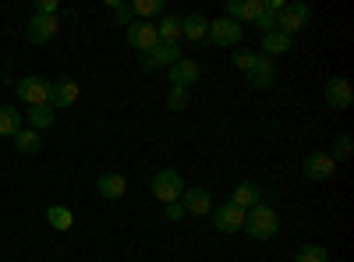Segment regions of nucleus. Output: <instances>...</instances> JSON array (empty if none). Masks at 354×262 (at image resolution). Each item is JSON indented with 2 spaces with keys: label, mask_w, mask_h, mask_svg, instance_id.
Segmentation results:
<instances>
[{
  "label": "nucleus",
  "mask_w": 354,
  "mask_h": 262,
  "mask_svg": "<svg viewBox=\"0 0 354 262\" xmlns=\"http://www.w3.org/2000/svg\"><path fill=\"white\" fill-rule=\"evenodd\" d=\"M245 230L255 238V241H270L277 238V230H280V216L273 206H266V202H259V206H252L245 213Z\"/></svg>",
  "instance_id": "obj_1"
},
{
  "label": "nucleus",
  "mask_w": 354,
  "mask_h": 262,
  "mask_svg": "<svg viewBox=\"0 0 354 262\" xmlns=\"http://www.w3.org/2000/svg\"><path fill=\"white\" fill-rule=\"evenodd\" d=\"M153 195L163 202V206H170V202H181L185 195V178L177 170H160L153 174Z\"/></svg>",
  "instance_id": "obj_2"
},
{
  "label": "nucleus",
  "mask_w": 354,
  "mask_h": 262,
  "mask_svg": "<svg viewBox=\"0 0 354 262\" xmlns=\"http://www.w3.org/2000/svg\"><path fill=\"white\" fill-rule=\"evenodd\" d=\"M15 93H18V100L25 106H43V103H50V82L43 75H25L15 85Z\"/></svg>",
  "instance_id": "obj_3"
},
{
  "label": "nucleus",
  "mask_w": 354,
  "mask_h": 262,
  "mask_svg": "<svg viewBox=\"0 0 354 262\" xmlns=\"http://www.w3.org/2000/svg\"><path fill=\"white\" fill-rule=\"evenodd\" d=\"M308 18H312V8L301 4V0H294V4H287V8L277 15V32H283V36L294 39V32H301V28L308 25Z\"/></svg>",
  "instance_id": "obj_4"
},
{
  "label": "nucleus",
  "mask_w": 354,
  "mask_h": 262,
  "mask_svg": "<svg viewBox=\"0 0 354 262\" xmlns=\"http://www.w3.org/2000/svg\"><path fill=\"white\" fill-rule=\"evenodd\" d=\"M241 36H245V25L230 21V18H216V21H209V36L205 39L216 43V46H238Z\"/></svg>",
  "instance_id": "obj_5"
},
{
  "label": "nucleus",
  "mask_w": 354,
  "mask_h": 262,
  "mask_svg": "<svg viewBox=\"0 0 354 262\" xmlns=\"http://www.w3.org/2000/svg\"><path fill=\"white\" fill-rule=\"evenodd\" d=\"M156 43H160V32H156L153 21H138V18H135V21L128 25V46H131V50L149 53Z\"/></svg>",
  "instance_id": "obj_6"
},
{
  "label": "nucleus",
  "mask_w": 354,
  "mask_h": 262,
  "mask_svg": "<svg viewBox=\"0 0 354 262\" xmlns=\"http://www.w3.org/2000/svg\"><path fill=\"white\" fill-rule=\"evenodd\" d=\"M213 227L220 234H234V230H245V209H238L234 202H223V206L213 213Z\"/></svg>",
  "instance_id": "obj_7"
},
{
  "label": "nucleus",
  "mask_w": 354,
  "mask_h": 262,
  "mask_svg": "<svg viewBox=\"0 0 354 262\" xmlns=\"http://www.w3.org/2000/svg\"><path fill=\"white\" fill-rule=\"evenodd\" d=\"M177 61H181V46H177V43H156L149 53H145V68H149V71H156V68H174Z\"/></svg>",
  "instance_id": "obj_8"
},
{
  "label": "nucleus",
  "mask_w": 354,
  "mask_h": 262,
  "mask_svg": "<svg viewBox=\"0 0 354 262\" xmlns=\"http://www.w3.org/2000/svg\"><path fill=\"white\" fill-rule=\"evenodd\" d=\"M78 103V82L75 78H61V82H50V106L53 110H68Z\"/></svg>",
  "instance_id": "obj_9"
},
{
  "label": "nucleus",
  "mask_w": 354,
  "mask_h": 262,
  "mask_svg": "<svg viewBox=\"0 0 354 262\" xmlns=\"http://www.w3.org/2000/svg\"><path fill=\"white\" fill-rule=\"evenodd\" d=\"M337 174V160L330 153H312L305 156V178L308 181H330Z\"/></svg>",
  "instance_id": "obj_10"
},
{
  "label": "nucleus",
  "mask_w": 354,
  "mask_h": 262,
  "mask_svg": "<svg viewBox=\"0 0 354 262\" xmlns=\"http://www.w3.org/2000/svg\"><path fill=\"white\" fill-rule=\"evenodd\" d=\"M57 32H61V25H57V18H43V15H32L25 25V39L28 43H50Z\"/></svg>",
  "instance_id": "obj_11"
},
{
  "label": "nucleus",
  "mask_w": 354,
  "mask_h": 262,
  "mask_svg": "<svg viewBox=\"0 0 354 262\" xmlns=\"http://www.w3.org/2000/svg\"><path fill=\"white\" fill-rule=\"evenodd\" d=\"M322 96H326V103L333 110H351V103H354V89H351L347 78H330L326 89H322Z\"/></svg>",
  "instance_id": "obj_12"
},
{
  "label": "nucleus",
  "mask_w": 354,
  "mask_h": 262,
  "mask_svg": "<svg viewBox=\"0 0 354 262\" xmlns=\"http://www.w3.org/2000/svg\"><path fill=\"white\" fill-rule=\"evenodd\" d=\"M170 71V85L174 89H192V85L198 82V75H202V68L192 61V57H181L174 68H167Z\"/></svg>",
  "instance_id": "obj_13"
},
{
  "label": "nucleus",
  "mask_w": 354,
  "mask_h": 262,
  "mask_svg": "<svg viewBox=\"0 0 354 262\" xmlns=\"http://www.w3.org/2000/svg\"><path fill=\"white\" fill-rule=\"evenodd\" d=\"M262 15V0H230L227 4V18L230 21H248V25H255V18Z\"/></svg>",
  "instance_id": "obj_14"
},
{
  "label": "nucleus",
  "mask_w": 354,
  "mask_h": 262,
  "mask_svg": "<svg viewBox=\"0 0 354 262\" xmlns=\"http://www.w3.org/2000/svg\"><path fill=\"white\" fill-rule=\"evenodd\" d=\"M181 209L192 213V216H205V213L213 209V198H209V191H205V188H192V191L181 195Z\"/></svg>",
  "instance_id": "obj_15"
},
{
  "label": "nucleus",
  "mask_w": 354,
  "mask_h": 262,
  "mask_svg": "<svg viewBox=\"0 0 354 262\" xmlns=\"http://www.w3.org/2000/svg\"><path fill=\"white\" fill-rule=\"evenodd\" d=\"M230 202H234L238 209H245V213H248L252 206H259V202H262V188H259V185H252V181H241L238 188H234Z\"/></svg>",
  "instance_id": "obj_16"
},
{
  "label": "nucleus",
  "mask_w": 354,
  "mask_h": 262,
  "mask_svg": "<svg viewBox=\"0 0 354 262\" xmlns=\"http://www.w3.org/2000/svg\"><path fill=\"white\" fill-rule=\"evenodd\" d=\"M181 36L192 39V43H202L205 36H209V18H205V15H188V18H181Z\"/></svg>",
  "instance_id": "obj_17"
},
{
  "label": "nucleus",
  "mask_w": 354,
  "mask_h": 262,
  "mask_svg": "<svg viewBox=\"0 0 354 262\" xmlns=\"http://www.w3.org/2000/svg\"><path fill=\"white\" fill-rule=\"evenodd\" d=\"M248 85H255V89H270V85H277V64L270 61V57L259 61V68L248 75Z\"/></svg>",
  "instance_id": "obj_18"
},
{
  "label": "nucleus",
  "mask_w": 354,
  "mask_h": 262,
  "mask_svg": "<svg viewBox=\"0 0 354 262\" xmlns=\"http://www.w3.org/2000/svg\"><path fill=\"white\" fill-rule=\"evenodd\" d=\"M290 46H294V39L283 36V32H266L262 36V57H270V61H273V57H280V53H287Z\"/></svg>",
  "instance_id": "obj_19"
},
{
  "label": "nucleus",
  "mask_w": 354,
  "mask_h": 262,
  "mask_svg": "<svg viewBox=\"0 0 354 262\" xmlns=\"http://www.w3.org/2000/svg\"><path fill=\"white\" fill-rule=\"evenodd\" d=\"M96 188H100V195H103V198H124L128 181L121 178V174H103V178L96 181Z\"/></svg>",
  "instance_id": "obj_20"
},
{
  "label": "nucleus",
  "mask_w": 354,
  "mask_h": 262,
  "mask_svg": "<svg viewBox=\"0 0 354 262\" xmlns=\"http://www.w3.org/2000/svg\"><path fill=\"white\" fill-rule=\"evenodd\" d=\"M21 118H25L21 110H15V106H0V135H4V138H15V135L21 131Z\"/></svg>",
  "instance_id": "obj_21"
},
{
  "label": "nucleus",
  "mask_w": 354,
  "mask_h": 262,
  "mask_svg": "<svg viewBox=\"0 0 354 262\" xmlns=\"http://www.w3.org/2000/svg\"><path fill=\"white\" fill-rule=\"evenodd\" d=\"M156 32H160V43H177L181 39V15H163Z\"/></svg>",
  "instance_id": "obj_22"
},
{
  "label": "nucleus",
  "mask_w": 354,
  "mask_h": 262,
  "mask_svg": "<svg viewBox=\"0 0 354 262\" xmlns=\"http://www.w3.org/2000/svg\"><path fill=\"white\" fill-rule=\"evenodd\" d=\"M15 149H18V153H39V149H43V138H39V131H32V128H21V131L15 135Z\"/></svg>",
  "instance_id": "obj_23"
},
{
  "label": "nucleus",
  "mask_w": 354,
  "mask_h": 262,
  "mask_svg": "<svg viewBox=\"0 0 354 262\" xmlns=\"http://www.w3.org/2000/svg\"><path fill=\"white\" fill-rule=\"evenodd\" d=\"M46 220H50L53 230H71V227H75V213H71L68 206H50V209H46Z\"/></svg>",
  "instance_id": "obj_24"
},
{
  "label": "nucleus",
  "mask_w": 354,
  "mask_h": 262,
  "mask_svg": "<svg viewBox=\"0 0 354 262\" xmlns=\"http://www.w3.org/2000/svg\"><path fill=\"white\" fill-rule=\"evenodd\" d=\"M28 124H32V131H39V128H50L53 124V113H50V103H43V106H28Z\"/></svg>",
  "instance_id": "obj_25"
},
{
  "label": "nucleus",
  "mask_w": 354,
  "mask_h": 262,
  "mask_svg": "<svg viewBox=\"0 0 354 262\" xmlns=\"http://www.w3.org/2000/svg\"><path fill=\"white\" fill-rule=\"evenodd\" d=\"M160 11H163L160 0H131V15H135L138 21H149V18L160 15Z\"/></svg>",
  "instance_id": "obj_26"
},
{
  "label": "nucleus",
  "mask_w": 354,
  "mask_h": 262,
  "mask_svg": "<svg viewBox=\"0 0 354 262\" xmlns=\"http://www.w3.org/2000/svg\"><path fill=\"white\" fill-rule=\"evenodd\" d=\"M259 61H262V53H255V50H238L234 53V68L245 71V75H252L259 68Z\"/></svg>",
  "instance_id": "obj_27"
},
{
  "label": "nucleus",
  "mask_w": 354,
  "mask_h": 262,
  "mask_svg": "<svg viewBox=\"0 0 354 262\" xmlns=\"http://www.w3.org/2000/svg\"><path fill=\"white\" fill-rule=\"evenodd\" d=\"M294 262H330V252L322 245H301L298 255H294Z\"/></svg>",
  "instance_id": "obj_28"
},
{
  "label": "nucleus",
  "mask_w": 354,
  "mask_h": 262,
  "mask_svg": "<svg viewBox=\"0 0 354 262\" xmlns=\"http://www.w3.org/2000/svg\"><path fill=\"white\" fill-rule=\"evenodd\" d=\"M106 4H110V11H113V21L117 25H131L135 21V15H131V4H124V0H106Z\"/></svg>",
  "instance_id": "obj_29"
},
{
  "label": "nucleus",
  "mask_w": 354,
  "mask_h": 262,
  "mask_svg": "<svg viewBox=\"0 0 354 262\" xmlns=\"http://www.w3.org/2000/svg\"><path fill=\"white\" fill-rule=\"evenodd\" d=\"M255 28H262V36L266 32H277V11H266L262 8V15L255 18Z\"/></svg>",
  "instance_id": "obj_30"
},
{
  "label": "nucleus",
  "mask_w": 354,
  "mask_h": 262,
  "mask_svg": "<svg viewBox=\"0 0 354 262\" xmlns=\"http://www.w3.org/2000/svg\"><path fill=\"white\" fill-rule=\"evenodd\" d=\"M167 106H170V110H185V106H188V89H174V85H170Z\"/></svg>",
  "instance_id": "obj_31"
},
{
  "label": "nucleus",
  "mask_w": 354,
  "mask_h": 262,
  "mask_svg": "<svg viewBox=\"0 0 354 262\" xmlns=\"http://www.w3.org/2000/svg\"><path fill=\"white\" fill-rule=\"evenodd\" d=\"M330 156H333V160H347V156H351V135H340V138H337V149H333Z\"/></svg>",
  "instance_id": "obj_32"
},
{
  "label": "nucleus",
  "mask_w": 354,
  "mask_h": 262,
  "mask_svg": "<svg viewBox=\"0 0 354 262\" xmlns=\"http://www.w3.org/2000/svg\"><path fill=\"white\" fill-rule=\"evenodd\" d=\"M36 15H43V18H57V0H39V4H36Z\"/></svg>",
  "instance_id": "obj_33"
},
{
  "label": "nucleus",
  "mask_w": 354,
  "mask_h": 262,
  "mask_svg": "<svg viewBox=\"0 0 354 262\" xmlns=\"http://www.w3.org/2000/svg\"><path fill=\"white\" fill-rule=\"evenodd\" d=\"M163 213H167V220H181V216H185L181 202H170V206H163Z\"/></svg>",
  "instance_id": "obj_34"
}]
</instances>
